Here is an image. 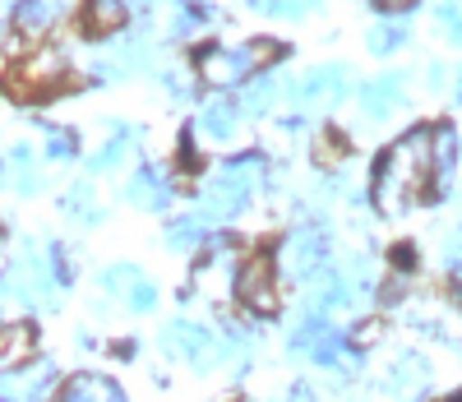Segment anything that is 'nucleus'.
Masks as SVG:
<instances>
[{
  "mask_svg": "<svg viewBox=\"0 0 462 402\" xmlns=\"http://www.w3.org/2000/svg\"><path fill=\"white\" fill-rule=\"evenodd\" d=\"M23 79H28V89H51L65 79V56L60 51H37L28 65H23Z\"/></svg>",
  "mask_w": 462,
  "mask_h": 402,
  "instance_id": "obj_12",
  "label": "nucleus"
},
{
  "mask_svg": "<svg viewBox=\"0 0 462 402\" xmlns=\"http://www.w3.org/2000/svg\"><path fill=\"white\" fill-rule=\"evenodd\" d=\"M457 102H462V79H457Z\"/></svg>",
  "mask_w": 462,
  "mask_h": 402,
  "instance_id": "obj_29",
  "label": "nucleus"
},
{
  "mask_svg": "<svg viewBox=\"0 0 462 402\" xmlns=\"http://www.w3.org/2000/svg\"><path fill=\"white\" fill-rule=\"evenodd\" d=\"M430 172H435V135L411 130L407 139H398L389 153H383V163L374 172V209L383 218H398L411 199L426 190Z\"/></svg>",
  "mask_w": 462,
  "mask_h": 402,
  "instance_id": "obj_1",
  "label": "nucleus"
},
{
  "mask_svg": "<svg viewBox=\"0 0 462 402\" xmlns=\"http://www.w3.org/2000/svg\"><path fill=\"white\" fill-rule=\"evenodd\" d=\"M231 130H236V107L213 98L204 111H199V135H213V139H231Z\"/></svg>",
  "mask_w": 462,
  "mask_h": 402,
  "instance_id": "obj_13",
  "label": "nucleus"
},
{
  "mask_svg": "<svg viewBox=\"0 0 462 402\" xmlns=\"http://www.w3.org/2000/svg\"><path fill=\"white\" fill-rule=\"evenodd\" d=\"M250 5L254 10H263V14H287V19H296V14H305V10H310L315 5V0H250Z\"/></svg>",
  "mask_w": 462,
  "mask_h": 402,
  "instance_id": "obj_24",
  "label": "nucleus"
},
{
  "mask_svg": "<svg viewBox=\"0 0 462 402\" xmlns=\"http://www.w3.org/2000/svg\"><path fill=\"white\" fill-rule=\"evenodd\" d=\"M102 292H116L130 310H152V301H158V292H152V283L139 273V268H130V264H116V268H106L102 273Z\"/></svg>",
  "mask_w": 462,
  "mask_h": 402,
  "instance_id": "obj_7",
  "label": "nucleus"
},
{
  "mask_svg": "<svg viewBox=\"0 0 462 402\" xmlns=\"http://www.w3.org/2000/svg\"><path fill=\"white\" fill-rule=\"evenodd\" d=\"M389 388H393V393H416V388H420V366H416L411 356H402L398 366H393V375H389Z\"/></svg>",
  "mask_w": 462,
  "mask_h": 402,
  "instance_id": "obj_21",
  "label": "nucleus"
},
{
  "mask_svg": "<svg viewBox=\"0 0 462 402\" xmlns=\"http://www.w3.org/2000/svg\"><path fill=\"white\" fill-rule=\"evenodd\" d=\"M361 107H365L370 120H383L393 107H402V79L389 74V79H379V84H365L361 89Z\"/></svg>",
  "mask_w": 462,
  "mask_h": 402,
  "instance_id": "obj_9",
  "label": "nucleus"
},
{
  "mask_svg": "<svg viewBox=\"0 0 462 402\" xmlns=\"http://www.w3.org/2000/svg\"><path fill=\"white\" fill-rule=\"evenodd\" d=\"M10 185H14L19 194L37 190V176H32V163H28V148H14V153H10Z\"/></svg>",
  "mask_w": 462,
  "mask_h": 402,
  "instance_id": "obj_19",
  "label": "nucleus"
},
{
  "mask_svg": "<svg viewBox=\"0 0 462 402\" xmlns=\"http://www.w3.org/2000/svg\"><path fill=\"white\" fill-rule=\"evenodd\" d=\"M69 148H74V135L69 130H47V153L51 157H65Z\"/></svg>",
  "mask_w": 462,
  "mask_h": 402,
  "instance_id": "obj_26",
  "label": "nucleus"
},
{
  "mask_svg": "<svg viewBox=\"0 0 462 402\" xmlns=\"http://www.w3.org/2000/svg\"><path fill=\"white\" fill-rule=\"evenodd\" d=\"M65 213H74L79 222H97V209H93V185L79 181L69 194H65Z\"/></svg>",
  "mask_w": 462,
  "mask_h": 402,
  "instance_id": "obj_18",
  "label": "nucleus"
},
{
  "mask_svg": "<svg viewBox=\"0 0 462 402\" xmlns=\"http://www.w3.org/2000/svg\"><path fill=\"white\" fill-rule=\"evenodd\" d=\"M28 351H32V329L10 324V329H5V342H0V360H5L10 375H19V366L28 360Z\"/></svg>",
  "mask_w": 462,
  "mask_h": 402,
  "instance_id": "obj_14",
  "label": "nucleus"
},
{
  "mask_svg": "<svg viewBox=\"0 0 462 402\" xmlns=\"http://www.w3.org/2000/svg\"><path fill=\"white\" fill-rule=\"evenodd\" d=\"M60 402H121V388L102 375H74L60 388Z\"/></svg>",
  "mask_w": 462,
  "mask_h": 402,
  "instance_id": "obj_10",
  "label": "nucleus"
},
{
  "mask_svg": "<svg viewBox=\"0 0 462 402\" xmlns=\"http://www.w3.org/2000/svg\"><path fill=\"white\" fill-rule=\"evenodd\" d=\"M236 292H241V301H245L254 314H273V310H278V277H273V264H268V259H250V264L236 273Z\"/></svg>",
  "mask_w": 462,
  "mask_h": 402,
  "instance_id": "obj_6",
  "label": "nucleus"
},
{
  "mask_svg": "<svg viewBox=\"0 0 462 402\" xmlns=\"http://www.w3.org/2000/svg\"><path fill=\"white\" fill-rule=\"evenodd\" d=\"M324 255H328V236L324 227H300L287 236L282 246V264H287V277H296V283H305V277H315L324 268Z\"/></svg>",
  "mask_w": 462,
  "mask_h": 402,
  "instance_id": "obj_4",
  "label": "nucleus"
},
{
  "mask_svg": "<svg viewBox=\"0 0 462 402\" xmlns=\"http://www.w3.org/2000/svg\"><path fill=\"white\" fill-rule=\"evenodd\" d=\"M439 23L448 28L453 42H462V0H444V5H439Z\"/></svg>",
  "mask_w": 462,
  "mask_h": 402,
  "instance_id": "obj_25",
  "label": "nucleus"
},
{
  "mask_svg": "<svg viewBox=\"0 0 462 402\" xmlns=\"http://www.w3.org/2000/svg\"><path fill=\"white\" fill-rule=\"evenodd\" d=\"M162 347H167L171 356L189 360L195 370H208V360L222 351V347H217V338H213L208 329L185 324V319H176V324H167V329H162Z\"/></svg>",
  "mask_w": 462,
  "mask_h": 402,
  "instance_id": "obj_5",
  "label": "nucleus"
},
{
  "mask_svg": "<svg viewBox=\"0 0 462 402\" xmlns=\"http://www.w3.org/2000/svg\"><path fill=\"white\" fill-rule=\"evenodd\" d=\"M342 93H346L342 65H324V70H315V74L300 84V102H305V107H337Z\"/></svg>",
  "mask_w": 462,
  "mask_h": 402,
  "instance_id": "obj_8",
  "label": "nucleus"
},
{
  "mask_svg": "<svg viewBox=\"0 0 462 402\" xmlns=\"http://www.w3.org/2000/svg\"><path fill=\"white\" fill-rule=\"evenodd\" d=\"M88 28L93 33H121L125 28V5L121 0H88Z\"/></svg>",
  "mask_w": 462,
  "mask_h": 402,
  "instance_id": "obj_15",
  "label": "nucleus"
},
{
  "mask_svg": "<svg viewBox=\"0 0 462 402\" xmlns=\"http://www.w3.org/2000/svg\"><path fill=\"white\" fill-rule=\"evenodd\" d=\"M259 172H263V163L259 157H236V163H226L222 172H217V181L204 190V199H199V222L208 227V222H222V218H231L245 199H250V190H254V181H259Z\"/></svg>",
  "mask_w": 462,
  "mask_h": 402,
  "instance_id": "obj_2",
  "label": "nucleus"
},
{
  "mask_svg": "<svg viewBox=\"0 0 462 402\" xmlns=\"http://www.w3.org/2000/svg\"><path fill=\"white\" fill-rule=\"evenodd\" d=\"M130 153V130H116V139L106 144V153L93 157V172H111V167H121V157Z\"/></svg>",
  "mask_w": 462,
  "mask_h": 402,
  "instance_id": "obj_20",
  "label": "nucleus"
},
{
  "mask_svg": "<svg viewBox=\"0 0 462 402\" xmlns=\"http://www.w3.org/2000/svg\"><path fill=\"white\" fill-rule=\"evenodd\" d=\"M130 204H139V209H162L167 204V181H162V172L158 167H143V172H134V181H130Z\"/></svg>",
  "mask_w": 462,
  "mask_h": 402,
  "instance_id": "obj_11",
  "label": "nucleus"
},
{
  "mask_svg": "<svg viewBox=\"0 0 462 402\" xmlns=\"http://www.w3.org/2000/svg\"><path fill=\"white\" fill-rule=\"evenodd\" d=\"M273 56H278L273 42H254V47H208V51H199V74L208 79V84L226 89V84H241L254 65L273 61Z\"/></svg>",
  "mask_w": 462,
  "mask_h": 402,
  "instance_id": "obj_3",
  "label": "nucleus"
},
{
  "mask_svg": "<svg viewBox=\"0 0 462 402\" xmlns=\"http://www.w3.org/2000/svg\"><path fill=\"white\" fill-rule=\"evenodd\" d=\"M453 153H457V139H453V130H439V172L453 163Z\"/></svg>",
  "mask_w": 462,
  "mask_h": 402,
  "instance_id": "obj_27",
  "label": "nucleus"
},
{
  "mask_svg": "<svg viewBox=\"0 0 462 402\" xmlns=\"http://www.w3.org/2000/svg\"><path fill=\"white\" fill-rule=\"evenodd\" d=\"M273 98H278V79L268 74V79H259V84H250V89H245V102H241V111H250V116H263L268 107H273Z\"/></svg>",
  "mask_w": 462,
  "mask_h": 402,
  "instance_id": "obj_17",
  "label": "nucleus"
},
{
  "mask_svg": "<svg viewBox=\"0 0 462 402\" xmlns=\"http://www.w3.org/2000/svg\"><path fill=\"white\" fill-rule=\"evenodd\" d=\"M407 42V28L402 23H379L374 33H370V51H393V47H402Z\"/></svg>",
  "mask_w": 462,
  "mask_h": 402,
  "instance_id": "obj_23",
  "label": "nucleus"
},
{
  "mask_svg": "<svg viewBox=\"0 0 462 402\" xmlns=\"http://www.w3.org/2000/svg\"><path fill=\"white\" fill-rule=\"evenodd\" d=\"M51 0H19V10H14V23H19V33H42L47 23H51Z\"/></svg>",
  "mask_w": 462,
  "mask_h": 402,
  "instance_id": "obj_16",
  "label": "nucleus"
},
{
  "mask_svg": "<svg viewBox=\"0 0 462 402\" xmlns=\"http://www.w3.org/2000/svg\"><path fill=\"white\" fill-rule=\"evenodd\" d=\"M374 5H379V10H411L416 0H374Z\"/></svg>",
  "mask_w": 462,
  "mask_h": 402,
  "instance_id": "obj_28",
  "label": "nucleus"
},
{
  "mask_svg": "<svg viewBox=\"0 0 462 402\" xmlns=\"http://www.w3.org/2000/svg\"><path fill=\"white\" fill-rule=\"evenodd\" d=\"M199 231H204V222H199V218H185V222H176V227L167 231V246H171V250H195Z\"/></svg>",
  "mask_w": 462,
  "mask_h": 402,
  "instance_id": "obj_22",
  "label": "nucleus"
}]
</instances>
